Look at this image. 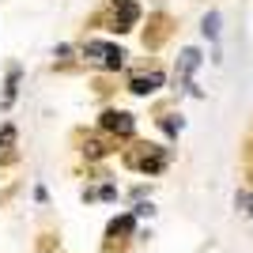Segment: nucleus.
Segmentation results:
<instances>
[{"mask_svg": "<svg viewBox=\"0 0 253 253\" xmlns=\"http://www.w3.org/2000/svg\"><path fill=\"white\" fill-rule=\"evenodd\" d=\"M136 19H140V8L132 0H110V27H106V31L125 34V31L136 27Z\"/></svg>", "mask_w": 253, "mask_h": 253, "instance_id": "2", "label": "nucleus"}, {"mask_svg": "<svg viewBox=\"0 0 253 253\" xmlns=\"http://www.w3.org/2000/svg\"><path fill=\"white\" fill-rule=\"evenodd\" d=\"M19 76H23V68H19V64H11V68H8V80H4V110L15 102V91H19Z\"/></svg>", "mask_w": 253, "mask_h": 253, "instance_id": "5", "label": "nucleus"}, {"mask_svg": "<svg viewBox=\"0 0 253 253\" xmlns=\"http://www.w3.org/2000/svg\"><path fill=\"white\" fill-rule=\"evenodd\" d=\"M80 53H84L87 64H95V68H106V72H117L121 64H125V49L114 42H102V38H87L84 45H80Z\"/></svg>", "mask_w": 253, "mask_h": 253, "instance_id": "1", "label": "nucleus"}, {"mask_svg": "<svg viewBox=\"0 0 253 253\" xmlns=\"http://www.w3.org/2000/svg\"><path fill=\"white\" fill-rule=\"evenodd\" d=\"M132 231V215H121V219L110 223V238H117V234H128Z\"/></svg>", "mask_w": 253, "mask_h": 253, "instance_id": "9", "label": "nucleus"}, {"mask_svg": "<svg viewBox=\"0 0 253 253\" xmlns=\"http://www.w3.org/2000/svg\"><path fill=\"white\" fill-rule=\"evenodd\" d=\"M234 204H238V208L253 219V193H238V197H234Z\"/></svg>", "mask_w": 253, "mask_h": 253, "instance_id": "10", "label": "nucleus"}, {"mask_svg": "<svg viewBox=\"0 0 253 253\" xmlns=\"http://www.w3.org/2000/svg\"><path fill=\"white\" fill-rule=\"evenodd\" d=\"M11 155H15V125H4L0 128V163Z\"/></svg>", "mask_w": 253, "mask_h": 253, "instance_id": "7", "label": "nucleus"}, {"mask_svg": "<svg viewBox=\"0 0 253 253\" xmlns=\"http://www.w3.org/2000/svg\"><path fill=\"white\" fill-rule=\"evenodd\" d=\"M159 87H163V72H148V76H136V80L128 84V91L144 98V95H155Z\"/></svg>", "mask_w": 253, "mask_h": 253, "instance_id": "4", "label": "nucleus"}, {"mask_svg": "<svg viewBox=\"0 0 253 253\" xmlns=\"http://www.w3.org/2000/svg\"><path fill=\"white\" fill-rule=\"evenodd\" d=\"M204 34H208V38H219V11H208V15H204V27H201Z\"/></svg>", "mask_w": 253, "mask_h": 253, "instance_id": "8", "label": "nucleus"}, {"mask_svg": "<svg viewBox=\"0 0 253 253\" xmlns=\"http://www.w3.org/2000/svg\"><path fill=\"white\" fill-rule=\"evenodd\" d=\"M197 64H201V49H181V57H178V76L185 80V76H193L197 72Z\"/></svg>", "mask_w": 253, "mask_h": 253, "instance_id": "6", "label": "nucleus"}, {"mask_svg": "<svg viewBox=\"0 0 253 253\" xmlns=\"http://www.w3.org/2000/svg\"><path fill=\"white\" fill-rule=\"evenodd\" d=\"M102 128L106 132H117V136H132L136 121H132V114H125V110H106L102 114Z\"/></svg>", "mask_w": 253, "mask_h": 253, "instance_id": "3", "label": "nucleus"}]
</instances>
